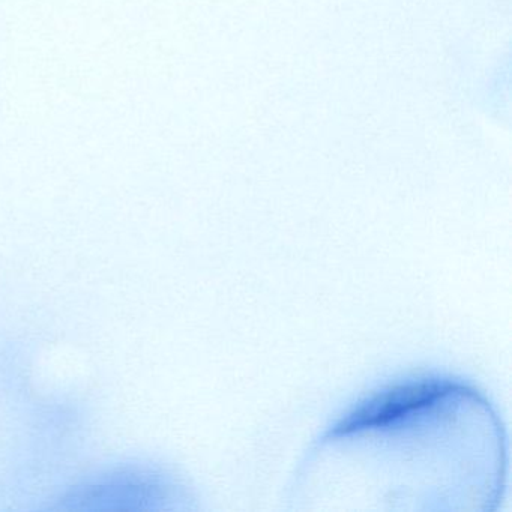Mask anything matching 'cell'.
Wrapping results in <instances>:
<instances>
[{
	"mask_svg": "<svg viewBox=\"0 0 512 512\" xmlns=\"http://www.w3.org/2000/svg\"><path fill=\"white\" fill-rule=\"evenodd\" d=\"M166 479L140 467H121L100 473L71 488L58 509L70 511H148L172 497Z\"/></svg>",
	"mask_w": 512,
	"mask_h": 512,
	"instance_id": "cell-1",
	"label": "cell"
},
{
	"mask_svg": "<svg viewBox=\"0 0 512 512\" xmlns=\"http://www.w3.org/2000/svg\"><path fill=\"white\" fill-rule=\"evenodd\" d=\"M455 391L451 383L422 380L395 386L371 398L335 427L334 436H346L356 431L386 427L407 418L416 410L433 406L436 401L449 397Z\"/></svg>",
	"mask_w": 512,
	"mask_h": 512,
	"instance_id": "cell-2",
	"label": "cell"
}]
</instances>
